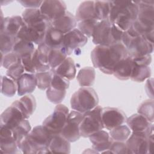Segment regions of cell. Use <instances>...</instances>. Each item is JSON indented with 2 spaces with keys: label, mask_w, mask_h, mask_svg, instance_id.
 <instances>
[{
  "label": "cell",
  "mask_w": 154,
  "mask_h": 154,
  "mask_svg": "<svg viewBox=\"0 0 154 154\" xmlns=\"http://www.w3.org/2000/svg\"><path fill=\"white\" fill-rule=\"evenodd\" d=\"M128 56L122 43L111 45H97L91 52V60L94 67L105 74L112 75L119 61Z\"/></svg>",
  "instance_id": "6da1fadb"
},
{
  "label": "cell",
  "mask_w": 154,
  "mask_h": 154,
  "mask_svg": "<svg viewBox=\"0 0 154 154\" xmlns=\"http://www.w3.org/2000/svg\"><path fill=\"white\" fill-rule=\"evenodd\" d=\"M138 10L136 1H111L108 20L122 31L125 32L137 19Z\"/></svg>",
  "instance_id": "7a4b0ae2"
},
{
  "label": "cell",
  "mask_w": 154,
  "mask_h": 154,
  "mask_svg": "<svg viewBox=\"0 0 154 154\" xmlns=\"http://www.w3.org/2000/svg\"><path fill=\"white\" fill-rule=\"evenodd\" d=\"M52 137L43 125L36 126L21 142L19 149L24 153H50L49 146Z\"/></svg>",
  "instance_id": "3957f363"
},
{
  "label": "cell",
  "mask_w": 154,
  "mask_h": 154,
  "mask_svg": "<svg viewBox=\"0 0 154 154\" xmlns=\"http://www.w3.org/2000/svg\"><path fill=\"white\" fill-rule=\"evenodd\" d=\"M124 32L108 19L99 21L96 25L92 35L94 45L111 46L122 43Z\"/></svg>",
  "instance_id": "277c9868"
},
{
  "label": "cell",
  "mask_w": 154,
  "mask_h": 154,
  "mask_svg": "<svg viewBox=\"0 0 154 154\" xmlns=\"http://www.w3.org/2000/svg\"><path fill=\"white\" fill-rule=\"evenodd\" d=\"M122 43L132 60L150 55L153 50V43L149 42L144 36L134 35L127 31L123 33Z\"/></svg>",
  "instance_id": "5b68a950"
},
{
  "label": "cell",
  "mask_w": 154,
  "mask_h": 154,
  "mask_svg": "<svg viewBox=\"0 0 154 154\" xmlns=\"http://www.w3.org/2000/svg\"><path fill=\"white\" fill-rule=\"evenodd\" d=\"M98 103L97 94L93 88L89 87L79 88L70 99L72 109L82 114L94 108Z\"/></svg>",
  "instance_id": "8992f818"
},
{
  "label": "cell",
  "mask_w": 154,
  "mask_h": 154,
  "mask_svg": "<svg viewBox=\"0 0 154 154\" xmlns=\"http://www.w3.org/2000/svg\"><path fill=\"white\" fill-rule=\"evenodd\" d=\"M153 124L147 132H132L125 143L129 154L152 153L153 135L148 136Z\"/></svg>",
  "instance_id": "52a82bcc"
},
{
  "label": "cell",
  "mask_w": 154,
  "mask_h": 154,
  "mask_svg": "<svg viewBox=\"0 0 154 154\" xmlns=\"http://www.w3.org/2000/svg\"><path fill=\"white\" fill-rule=\"evenodd\" d=\"M102 109V108L97 105L93 109L83 114V118L79 126L81 137H89L104 128L101 117Z\"/></svg>",
  "instance_id": "ba28073f"
},
{
  "label": "cell",
  "mask_w": 154,
  "mask_h": 154,
  "mask_svg": "<svg viewBox=\"0 0 154 154\" xmlns=\"http://www.w3.org/2000/svg\"><path fill=\"white\" fill-rule=\"evenodd\" d=\"M69 113L68 108L64 105L58 104L53 112L43 122V126L52 135H60L66 123Z\"/></svg>",
  "instance_id": "9c48e42d"
},
{
  "label": "cell",
  "mask_w": 154,
  "mask_h": 154,
  "mask_svg": "<svg viewBox=\"0 0 154 154\" xmlns=\"http://www.w3.org/2000/svg\"><path fill=\"white\" fill-rule=\"evenodd\" d=\"M25 119H28V117L21 109L19 101L16 100L1 114L0 127L7 128L11 130Z\"/></svg>",
  "instance_id": "30bf717a"
},
{
  "label": "cell",
  "mask_w": 154,
  "mask_h": 154,
  "mask_svg": "<svg viewBox=\"0 0 154 154\" xmlns=\"http://www.w3.org/2000/svg\"><path fill=\"white\" fill-rule=\"evenodd\" d=\"M82 118V113L75 110L69 112L66 123L61 133V135L69 142H75L81 137L79 126Z\"/></svg>",
  "instance_id": "8fae6325"
},
{
  "label": "cell",
  "mask_w": 154,
  "mask_h": 154,
  "mask_svg": "<svg viewBox=\"0 0 154 154\" xmlns=\"http://www.w3.org/2000/svg\"><path fill=\"white\" fill-rule=\"evenodd\" d=\"M22 17L25 25L43 32H46L51 22L44 16L39 8H27L23 13Z\"/></svg>",
  "instance_id": "7c38bea8"
},
{
  "label": "cell",
  "mask_w": 154,
  "mask_h": 154,
  "mask_svg": "<svg viewBox=\"0 0 154 154\" xmlns=\"http://www.w3.org/2000/svg\"><path fill=\"white\" fill-rule=\"evenodd\" d=\"M101 117L104 128L109 131L123 125L127 120V117L123 111L111 107L102 108Z\"/></svg>",
  "instance_id": "4fadbf2b"
},
{
  "label": "cell",
  "mask_w": 154,
  "mask_h": 154,
  "mask_svg": "<svg viewBox=\"0 0 154 154\" xmlns=\"http://www.w3.org/2000/svg\"><path fill=\"white\" fill-rule=\"evenodd\" d=\"M88 37L77 28L64 34L61 46L65 49L68 55L73 51L83 47L87 43Z\"/></svg>",
  "instance_id": "5bb4252c"
},
{
  "label": "cell",
  "mask_w": 154,
  "mask_h": 154,
  "mask_svg": "<svg viewBox=\"0 0 154 154\" xmlns=\"http://www.w3.org/2000/svg\"><path fill=\"white\" fill-rule=\"evenodd\" d=\"M39 9L41 13L51 22L60 18L67 11L65 2L57 0L43 1Z\"/></svg>",
  "instance_id": "9a60e30c"
},
{
  "label": "cell",
  "mask_w": 154,
  "mask_h": 154,
  "mask_svg": "<svg viewBox=\"0 0 154 154\" xmlns=\"http://www.w3.org/2000/svg\"><path fill=\"white\" fill-rule=\"evenodd\" d=\"M24 25L25 23L22 16H13L3 18L2 15L0 32L5 33L11 37L16 38L19 31Z\"/></svg>",
  "instance_id": "2e32d148"
},
{
  "label": "cell",
  "mask_w": 154,
  "mask_h": 154,
  "mask_svg": "<svg viewBox=\"0 0 154 154\" xmlns=\"http://www.w3.org/2000/svg\"><path fill=\"white\" fill-rule=\"evenodd\" d=\"M0 150L1 153L8 154L18 153L20 150L10 129L0 127Z\"/></svg>",
  "instance_id": "e0dca14e"
},
{
  "label": "cell",
  "mask_w": 154,
  "mask_h": 154,
  "mask_svg": "<svg viewBox=\"0 0 154 154\" xmlns=\"http://www.w3.org/2000/svg\"><path fill=\"white\" fill-rule=\"evenodd\" d=\"M89 139L93 149L97 152L100 153L108 150L114 141L109 134L102 129L91 135Z\"/></svg>",
  "instance_id": "ac0fdd59"
},
{
  "label": "cell",
  "mask_w": 154,
  "mask_h": 154,
  "mask_svg": "<svg viewBox=\"0 0 154 154\" xmlns=\"http://www.w3.org/2000/svg\"><path fill=\"white\" fill-rule=\"evenodd\" d=\"M134 65L135 62L128 56L118 63L114 67L112 74L118 79L128 80L131 78Z\"/></svg>",
  "instance_id": "d6986e66"
},
{
  "label": "cell",
  "mask_w": 154,
  "mask_h": 154,
  "mask_svg": "<svg viewBox=\"0 0 154 154\" xmlns=\"http://www.w3.org/2000/svg\"><path fill=\"white\" fill-rule=\"evenodd\" d=\"M16 82L17 85V94L20 96L31 93L37 86L35 75L33 73H23Z\"/></svg>",
  "instance_id": "ffe728a7"
},
{
  "label": "cell",
  "mask_w": 154,
  "mask_h": 154,
  "mask_svg": "<svg viewBox=\"0 0 154 154\" xmlns=\"http://www.w3.org/2000/svg\"><path fill=\"white\" fill-rule=\"evenodd\" d=\"M46 32L24 25L19 31L16 37L39 45L43 42Z\"/></svg>",
  "instance_id": "44dd1931"
},
{
  "label": "cell",
  "mask_w": 154,
  "mask_h": 154,
  "mask_svg": "<svg viewBox=\"0 0 154 154\" xmlns=\"http://www.w3.org/2000/svg\"><path fill=\"white\" fill-rule=\"evenodd\" d=\"M76 25L75 16L69 11H66L63 16L51 22L52 26L64 34L75 29Z\"/></svg>",
  "instance_id": "7402d4cb"
},
{
  "label": "cell",
  "mask_w": 154,
  "mask_h": 154,
  "mask_svg": "<svg viewBox=\"0 0 154 154\" xmlns=\"http://www.w3.org/2000/svg\"><path fill=\"white\" fill-rule=\"evenodd\" d=\"M126 123L132 132H147L152 125L144 116L140 114H135L127 118Z\"/></svg>",
  "instance_id": "603a6c76"
},
{
  "label": "cell",
  "mask_w": 154,
  "mask_h": 154,
  "mask_svg": "<svg viewBox=\"0 0 154 154\" xmlns=\"http://www.w3.org/2000/svg\"><path fill=\"white\" fill-rule=\"evenodd\" d=\"M75 18L78 23L86 20H97L94 11V1H87L81 3L77 8Z\"/></svg>",
  "instance_id": "cb8c5ba5"
},
{
  "label": "cell",
  "mask_w": 154,
  "mask_h": 154,
  "mask_svg": "<svg viewBox=\"0 0 154 154\" xmlns=\"http://www.w3.org/2000/svg\"><path fill=\"white\" fill-rule=\"evenodd\" d=\"M52 70L56 74L69 81L73 79L76 73L75 62L70 57H67L60 66Z\"/></svg>",
  "instance_id": "d4e9b609"
},
{
  "label": "cell",
  "mask_w": 154,
  "mask_h": 154,
  "mask_svg": "<svg viewBox=\"0 0 154 154\" xmlns=\"http://www.w3.org/2000/svg\"><path fill=\"white\" fill-rule=\"evenodd\" d=\"M64 34L51 25L46 30L43 43L49 48H57L61 46Z\"/></svg>",
  "instance_id": "484cf974"
},
{
  "label": "cell",
  "mask_w": 154,
  "mask_h": 154,
  "mask_svg": "<svg viewBox=\"0 0 154 154\" xmlns=\"http://www.w3.org/2000/svg\"><path fill=\"white\" fill-rule=\"evenodd\" d=\"M70 143L61 134L54 135L49 144V152L69 153L70 152Z\"/></svg>",
  "instance_id": "4316f807"
},
{
  "label": "cell",
  "mask_w": 154,
  "mask_h": 154,
  "mask_svg": "<svg viewBox=\"0 0 154 154\" xmlns=\"http://www.w3.org/2000/svg\"><path fill=\"white\" fill-rule=\"evenodd\" d=\"M35 50L33 43L16 37L12 51L20 58L25 56L33 54Z\"/></svg>",
  "instance_id": "83f0119b"
},
{
  "label": "cell",
  "mask_w": 154,
  "mask_h": 154,
  "mask_svg": "<svg viewBox=\"0 0 154 154\" xmlns=\"http://www.w3.org/2000/svg\"><path fill=\"white\" fill-rule=\"evenodd\" d=\"M67 54L62 47L50 49L48 55L49 65L51 70H54L67 58Z\"/></svg>",
  "instance_id": "f1b7e54d"
},
{
  "label": "cell",
  "mask_w": 154,
  "mask_h": 154,
  "mask_svg": "<svg viewBox=\"0 0 154 154\" xmlns=\"http://www.w3.org/2000/svg\"><path fill=\"white\" fill-rule=\"evenodd\" d=\"M95 70L91 67L82 68L77 75V81L81 87H90L95 81Z\"/></svg>",
  "instance_id": "f546056e"
},
{
  "label": "cell",
  "mask_w": 154,
  "mask_h": 154,
  "mask_svg": "<svg viewBox=\"0 0 154 154\" xmlns=\"http://www.w3.org/2000/svg\"><path fill=\"white\" fill-rule=\"evenodd\" d=\"M13 135L19 149L21 142L29 134L31 131V127L28 119L23 120L19 125L11 129Z\"/></svg>",
  "instance_id": "4dcf8cb0"
},
{
  "label": "cell",
  "mask_w": 154,
  "mask_h": 154,
  "mask_svg": "<svg viewBox=\"0 0 154 154\" xmlns=\"http://www.w3.org/2000/svg\"><path fill=\"white\" fill-rule=\"evenodd\" d=\"M151 75V69L148 66L138 65L135 63L130 79L135 82H141L149 78Z\"/></svg>",
  "instance_id": "1f68e13d"
},
{
  "label": "cell",
  "mask_w": 154,
  "mask_h": 154,
  "mask_svg": "<svg viewBox=\"0 0 154 154\" xmlns=\"http://www.w3.org/2000/svg\"><path fill=\"white\" fill-rule=\"evenodd\" d=\"M111 9V1H94V11L97 20L108 19Z\"/></svg>",
  "instance_id": "d6a6232c"
},
{
  "label": "cell",
  "mask_w": 154,
  "mask_h": 154,
  "mask_svg": "<svg viewBox=\"0 0 154 154\" xmlns=\"http://www.w3.org/2000/svg\"><path fill=\"white\" fill-rule=\"evenodd\" d=\"M18 101L20 108L28 119L33 114L36 108L35 97L33 95L28 94L24 95Z\"/></svg>",
  "instance_id": "836d02e7"
},
{
  "label": "cell",
  "mask_w": 154,
  "mask_h": 154,
  "mask_svg": "<svg viewBox=\"0 0 154 154\" xmlns=\"http://www.w3.org/2000/svg\"><path fill=\"white\" fill-rule=\"evenodd\" d=\"M109 134L114 141L126 142L131 135V129L127 125H122L110 130Z\"/></svg>",
  "instance_id": "e575fe53"
},
{
  "label": "cell",
  "mask_w": 154,
  "mask_h": 154,
  "mask_svg": "<svg viewBox=\"0 0 154 154\" xmlns=\"http://www.w3.org/2000/svg\"><path fill=\"white\" fill-rule=\"evenodd\" d=\"M17 91V82L9 77H1V93L7 97H13Z\"/></svg>",
  "instance_id": "d590c367"
},
{
  "label": "cell",
  "mask_w": 154,
  "mask_h": 154,
  "mask_svg": "<svg viewBox=\"0 0 154 154\" xmlns=\"http://www.w3.org/2000/svg\"><path fill=\"white\" fill-rule=\"evenodd\" d=\"M53 73L54 72L52 70L35 73L37 87L42 90H46L51 85Z\"/></svg>",
  "instance_id": "8d00e7d4"
},
{
  "label": "cell",
  "mask_w": 154,
  "mask_h": 154,
  "mask_svg": "<svg viewBox=\"0 0 154 154\" xmlns=\"http://www.w3.org/2000/svg\"><path fill=\"white\" fill-rule=\"evenodd\" d=\"M154 103L153 99H148L142 102L137 109L138 114L144 116L150 123L153 122Z\"/></svg>",
  "instance_id": "74e56055"
},
{
  "label": "cell",
  "mask_w": 154,
  "mask_h": 154,
  "mask_svg": "<svg viewBox=\"0 0 154 154\" xmlns=\"http://www.w3.org/2000/svg\"><path fill=\"white\" fill-rule=\"evenodd\" d=\"M46 94L48 99L51 102L58 104L64 99L66 94V90H60L49 86L46 89Z\"/></svg>",
  "instance_id": "f35d334b"
},
{
  "label": "cell",
  "mask_w": 154,
  "mask_h": 154,
  "mask_svg": "<svg viewBox=\"0 0 154 154\" xmlns=\"http://www.w3.org/2000/svg\"><path fill=\"white\" fill-rule=\"evenodd\" d=\"M15 38L5 33L0 32V48L1 54L5 55L12 52Z\"/></svg>",
  "instance_id": "ab89813d"
},
{
  "label": "cell",
  "mask_w": 154,
  "mask_h": 154,
  "mask_svg": "<svg viewBox=\"0 0 154 154\" xmlns=\"http://www.w3.org/2000/svg\"><path fill=\"white\" fill-rule=\"evenodd\" d=\"M96 19L86 20L78 23V29L87 37H92L94 29L99 22Z\"/></svg>",
  "instance_id": "60d3db41"
},
{
  "label": "cell",
  "mask_w": 154,
  "mask_h": 154,
  "mask_svg": "<svg viewBox=\"0 0 154 154\" xmlns=\"http://www.w3.org/2000/svg\"><path fill=\"white\" fill-rule=\"evenodd\" d=\"M20 61L21 58L13 51L5 55L1 54V66L7 69Z\"/></svg>",
  "instance_id": "b9f144b4"
},
{
  "label": "cell",
  "mask_w": 154,
  "mask_h": 154,
  "mask_svg": "<svg viewBox=\"0 0 154 154\" xmlns=\"http://www.w3.org/2000/svg\"><path fill=\"white\" fill-rule=\"evenodd\" d=\"M69 81L67 79L54 72L50 86L60 90H66L69 87Z\"/></svg>",
  "instance_id": "7bdbcfd3"
},
{
  "label": "cell",
  "mask_w": 154,
  "mask_h": 154,
  "mask_svg": "<svg viewBox=\"0 0 154 154\" xmlns=\"http://www.w3.org/2000/svg\"><path fill=\"white\" fill-rule=\"evenodd\" d=\"M24 71L25 69L21 61L7 69L6 75L8 77L16 82L18 79L24 73Z\"/></svg>",
  "instance_id": "ee69618b"
},
{
  "label": "cell",
  "mask_w": 154,
  "mask_h": 154,
  "mask_svg": "<svg viewBox=\"0 0 154 154\" xmlns=\"http://www.w3.org/2000/svg\"><path fill=\"white\" fill-rule=\"evenodd\" d=\"M109 150L111 153L129 154L125 142L113 141Z\"/></svg>",
  "instance_id": "f6af8a7d"
},
{
  "label": "cell",
  "mask_w": 154,
  "mask_h": 154,
  "mask_svg": "<svg viewBox=\"0 0 154 154\" xmlns=\"http://www.w3.org/2000/svg\"><path fill=\"white\" fill-rule=\"evenodd\" d=\"M32 55H33V54L25 56L21 58V61H22V63L24 67L25 70L26 72H28L29 73L35 74L36 72H35V70L34 67L32 64Z\"/></svg>",
  "instance_id": "bcb514c9"
},
{
  "label": "cell",
  "mask_w": 154,
  "mask_h": 154,
  "mask_svg": "<svg viewBox=\"0 0 154 154\" xmlns=\"http://www.w3.org/2000/svg\"><path fill=\"white\" fill-rule=\"evenodd\" d=\"M18 2L22 4V6L27 7L28 8H38L40 7L43 1H37V0H23L18 1Z\"/></svg>",
  "instance_id": "7dc6e473"
}]
</instances>
